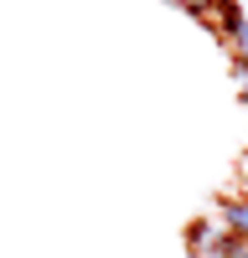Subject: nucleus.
I'll return each instance as SVG.
<instances>
[{"instance_id":"nucleus-5","label":"nucleus","mask_w":248,"mask_h":258,"mask_svg":"<svg viewBox=\"0 0 248 258\" xmlns=\"http://www.w3.org/2000/svg\"><path fill=\"white\" fill-rule=\"evenodd\" d=\"M171 6H181L192 21H202V26H207V21H212V6H217V0H171Z\"/></svg>"},{"instance_id":"nucleus-3","label":"nucleus","mask_w":248,"mask_h":258,"mask_svg":"<svg viewBox=\"0 0 248 258\" xmlns=\"http://www.w3.org/2000/svg\"><path fill=\"white\" fill-rule=\"evenodd\" d=\"M181 238H186V253H192V258H207L217 248V238H222V222L217 217H192Z\"/></svg>"},{"instance_id":"nucleus-2","label":"nucleus","mask_w":248,"mask_h":258,"mask_svg":"<svg viewBox=\"0 0 248 258\" xmlns=\"http://www.w3.org/2000/svg\"><path fill=\"white\" fill-rule=\"evenodd\" d=\"M212 217L222 222V232H233V238L248 243V191H222Z\"/></svg>"},{"instance_id":"nucleus-6","label":"nucleus","mask_w":248,"mask_h":258,"mask_svg":"<svg viewBox=\"0 0 248 258\" xmlns=\"http://www.w3.org/2000/svg\"><path fill=\"white\" fill-rule=\"evenodd\" d=\"M233 78H238V88H243V103H248V57H233Z\"/></svg>"},{"instance_id":"nucleus-1","label":"nucleus","mask_w":248,"mask_h":258,"mask_svg":"<svg viewBox=\"0 0 248 258\" xmlns=\"http://www.w3.org/2000/svg\"><path fill=\"white\" fill-rule=\"evenodd\" d=\"M207 26L217 31V41H222L233 57H248V11H243V0H217Z\"/></svg>"},{"instance_id":"nucleus-4","label":"nucleus","mask_w":248,"mask_h":258,"mask_svg":"<svg viewBox=\"0 0 248 258\" xmlns=\"http://www.w3.org/2000/svg\"><path fill=\"white\" fill-rule=\"evenodd\" d=\"M207 258H248V243H243V238H233V232H222L217 248L207 253Z\"/></svg>"}]
</instances>
